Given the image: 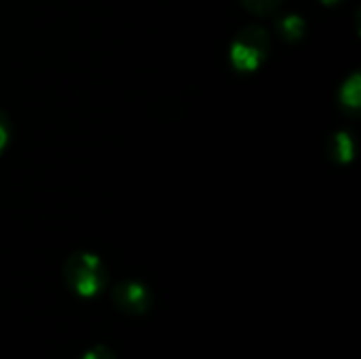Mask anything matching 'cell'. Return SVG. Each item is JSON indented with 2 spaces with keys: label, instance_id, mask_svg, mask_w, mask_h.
Returning a JSON list of instances; mask_svg holds the SVG:
<instances>
[{
  "label": "cell",
  "instance_id": "8992f818",
  "mask_svg": "<svg viewBox=\"0 0 361 359\" xmlns=\"http://www.w3.org/2000/svg\"><path fill=\"white\" fill-rule=\"evenodd\" d=\"M361 78L360 74L355 72L349 80H345L343 89H341V104L345 110H360V102H361Z\"/></svg>",
  "mask_w": 361,
  "mask_h": 359
},
{
  "label": "cell",
  "instance_id": "6da1fadb",
  "mask_svg": "<svg viewBox=\"0 0 361 359\" xmlns=\"http://www.w3.org/2000/svg\"><path fill=\"white\" fill-rule=\"evenodd\" d=\"M271 34L260 23H247L231 42V63L237 72H256L271 53Z\"/></svg>",
  "mask_w": 361,
  "mask_h": 359
},
{
  "label": "cell",
  "instance_id": "30bf717a",
  "mask_svg": "<svg viewBox=\"0 0 361 359\" xmlns=\"http://www.w3.org/2000/svg\"><path fill=\"white\" fill-rule=\"evenodd\" d=\"M322 4H326V6H336V4H341L343 0H319Z\"/></svg>",
  "mask_w": 361,
  "mask_h": 359
},
{
  "label": "cell",
  "instance_id": "52a82bcc",
  "mask_svg": "<svg viewBox=\"0 0 361 359\" xmlns=\"http://www.w3.org/2000/svg\"><path fill=\"white\" fill-rule=\"evenodd\" d=\"M283 0H241L243 8L256 17H271L277 13Z\"/></svg>",
  "mask_w": 361,
  "mask_h": 359
},
{
  "label": "cell",
  "instance_id": "3957f363",
  "mask_svg": "<svg viewBox=\"0 0 361 359\" xmlns=\"http://www.w3.org/2000/svg\"><path fill=\"white\" fill-rule=\"evenodd\" d=\"M112 300L121 311L129 315H144L152 305V294L142 281L129 279L112 290Z\"/></svg>",
  "mask_w": 361,
  "mask_h": 359
},
{
  "label": "cell",
  "instance_id": "277c9868",
  "mask_svg": "<svg viewBox=\"0 0 361 359\" xmlns=\"http://www.w3.org/2000/svg\"><path fill=\"white\" fill-rule=\"evenodd\" d=\"M328 157L341 165L353 159V140L347 131H336L328 138Z\"/></svg>",
  "mask_w": 361,
  "mask_h": 359
},
{
  "label": "cell",
  "instance_id": "9c48e42d",
  "mask_svg": "<svg viewBox=\"0 0 361 359\" xmlns=\"http://www.w3.org/2000/svg\"><path fill=\"white\" fill-rule=\"evenodd\" d=\"M82 359H114V353L110 349H106V347H95Z\"/></svg>",
  "mask_w": 361,
  "mask_h": 359
},
{
  "label": "cell",
  "instance_id": "ba28073f",
  "mask_svg": "<svg viewBox=\"0 0 361 359\" xmlns=\"http://www.w3.org/2000/svg\"><path fill=\"white\" fill-rule=\"evenodd\" d=\"M11 140V125H8V116L0 110V154L4 152V148L8 146Z\"/></svg>",
  "mask_w": 361,
  "mask_h": 359
},
{
  "label": "cell",
  "instance_id": "5b68a950",
  "mask_svg": "<svg viewBox=\"0 0 361 359\" xmlns=\"http://www.w3.org/2000/svg\"><path fill=\"white\" fill-rule=\"evenodd\" d=\"M277 32L283 40L298 42L307 32V23L300 15H286L277 21Z\"/></svg>",
  "mask_w": 361,
  "mask_h": 359
},
{
  "label": "cell",
  "instance_id": "7a4b0ae2",
  "mask_svg": "<svg viewBox=\"0 0 361 359\" xmlns=\"http://www.w3.org/2000/svg\"><path fill=\"white\" fill-rule=\"evenodd\" d=\"M63 277L72 292L78 296H95L104 290L108 281V273L99 256L89 252H76L68 258L63 267Z\"/></svg>",
  "mask_w": 361,
  "mask_h": 359
}]
</instances>
